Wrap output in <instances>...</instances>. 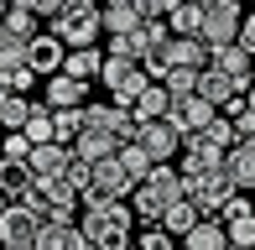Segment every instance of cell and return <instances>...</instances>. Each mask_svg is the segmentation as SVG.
<instances>
[{
  "label": "cell",
  "instance_id": "6da1fadb",
  "mask_svg": "<svg viewBox=\"0 0 255 250\" xmlns=\"http://www.w3.org/2000/svg\"><path fill=\"white\" fill-rule=\"evenodd\" d=\"M89 250H135L130 235H135V209L130 203H99V209H84L78 219Z\"/></svg>",
  "mask_w": 255,
  "mask_h": 250
},
{
  "label": "cell",
  "instance_id": "7a4b0ae2",
  "mask_svg": "<svg viewBox=\"0 0 255 250\" xmlns=\"http://www.w3.org/2000/svg\"><path fill=\"white\" fill-rule=\"evenodd\" d=\"M182 198H188V183H182V172H177V167H156V172L146 177L141 188H135L130 209H135V219H141L146 230H161L167 209H172V203H182Z\"/></svg>",
  "mask_w": 255,
  "mask_h": 250
},
{
  "label": "cell",
  "instance_id": "3957f363",
  "mask_svg": "<svg viewBox=\"0 0 255 250\" xmlns=\"http://www.w3.org/2000/svg\"><path fill=\"white\" fill-rule=\"evenodd\" d=\"M99 31H104V5H94V0H63V10L52 21V37L68 52L99 47Z\"/></svg>",
  "mask_w": 255,
  "mask_h": 250
},
{
  "label": "cell",
  "instance_id": "277c9868",
  "mask_svg": "<svg viewBox=\"0 0 255 250\" xmlns=\"http://www.w3.org/2000/svg\"><path fill=\"white\" fill-rule=\"evenodd\" d=\"M99 84L110 89V105L135 110V105H141V94L151 89V78H146L141 63H130V58H110V63H104V73H99Z\"/></svg>",
  "mask_w": 255,
  "mask_h": 250
},
{
  "label": "cell",
  "instance_id": "5b68a950",
  "mask_svg": "<svg viewBox=\"0 0 255 250\" xmlns=\"http://www.w3.org/2000/svg\"><path fill=\"white\" fill-rule=\"evenodd\" d=\"M240 26H245V10L235 0H203V42L208 47H235Z\"/></svg>",
  "mask_w": 255,
  "mask_h": 250
},
{
  "label": "cell",
  "instance_id": "8992f818",
  "mask_svg": "<svg viewBox=\"0 0 255 250\" xmlns=\"http://www.w3.org/2000/svg\"><path fill=\"white\" fill-rule=\"evenodd\" d=\"M42 245V219L31 209H10L0 219V250H37Z\"/></svg>",
  "mask_w": 255,
  "mask_h": 250
},
{
  "label": "cell",
  "instance_id": "52a82bcc",
  "mask_svg": "<svg viewBox=\"0 0 255 250\" xmlns=\"http://www.w3.org/2000/svg\"><path fill=\"white\" fill-rule=\"evenodd\" d=\"M188 198L198 203V214H203V219H224V209L240 198V188L229 183V172H214V177H203V183L193 188Z\"/></svg>",
  "mask_w": 255,
  "mask_h": 250
},
{
  "label": "cell",
  "instance_id": "ba28073f",
  "mask_svg": "<svg viewBox=\"0 0 255 250\" xmlns=\"http://www.w3.org/2000/svg\"><path fill=\"white\" fill-rule=\"evenodd\" d=\"M84 125H99V130H110L120 146H130L135 135H141L135 115H130V110H120V105H89V110H84Z\"/></svg>",
  "mask_w": 255,
  "mask_h": 250
},
{
  "label": "cell",
  "instance_id": "9c48e42d",
  "mask_svg": "<svg viewBox=\"0 0 255 250\" xmlns=\"http://www.w3.org/2000/svg\"><path fill=\"white\" fill-rule=\"evenodd\" d=\"M135 141H141V151L151 156L156 167H167L172 156L182 151V135H177V125H172V120H156V125H141V135H135Z\"/></svg>",
  "mask_w": 255,
  "mask_h": 250
},
{
  "label": "cell",
  "instance_id": "30bf717a",
  "mask_svg": "<svg viewBox=\"0 0 255 250\" xmlns=\"http://www.w3.org/2000/svg\"><path fill=\"white\" fill-rule=\"evenodd\" d=\"M172 125H177V135L182 141H193V135H203L208 125L219 120V110L208 105V99H182V105H172V115H167Z\"/></svg>",
  "mask_w": 255,
  "mask_h": 250
},
{
  "label": "cell",
  "instance_id": "8fae6325",
  "mask_svg": "<svg viewBox=\"0 0 255 250\" xmlns=\"http://www.w3.org/2000/svg\"><path fill=\"white\" fill-rule=\"evenodd\" d=\"M26 58H31V73H37V78H57L68 68V47L52 37V31H42V37H31Z\"/></svg>",
  "mask_w": 255,
  "mask_h": 250
},
{
  "label": "cell",
  "instance_id": "7c38bea8",
  "mask_svg": "<svg viewBox=\"0 0 255 250\" xmlns=\"http://www.w3.org/2000/svg\"><path fill=\"white\" fill-rule=\"evenodd\" d=\"M68 167H73V146H37L26 162V172L37 177V183H63Z\"/></svg>",
  "mask_w": 255,
  "mask_h": 250
},
{
  "label": "cell",
  "instance_id": "4fadbf2b",
  "mask_svg": "<svg viewBox=\"0 0 255 250\" xmlns=\"http://www.w3.org/2000/svg\"><path fill=\"white\" fill-rule=\"evenodd\" d=\"M42 105H52V110H89V84H78V78L57 73V78H47Z\"/></svg>",
  "mask_w": 255,
  "mask_h": 250
},
{
  "label": "cell",
  "instance_id": "5bb4252c",
  "mask_svg": "<svg viewBox=\"0 0 255 250\" xmlns=\"http://www.w3.org/2000/svg\"><path fill=\"white\" fill-rule=\"evenodd\" d=\"M146 21H141V5L135 0H115L104 5V37H135Z\"/></svg>",
  "mask_w": 255,
  "mask_h": 250
},
{
  "label": "cell",
  "instance_id": "9a60e30c",
  "mask_svg": "<svg viewBox=\"0 0 255 250\" xmlns=\"http://www.w3.org/2000/svg\"><path fill=\"white\" fill-rule=\"evenodd\" d=\"M224 172H229V183H235L240 193H255V141H240L235 146V151H229L224 156Z\"/></svg>",
  "mask_w": 255,
  "mask_h": 250
},
{
  "label": "cell",
  "instance_id": "2e32d148",
  "mask_svg": "<svg viewBox=\"0 0 255 250\" xmlns=\"http://www.w3.org/2000/svg\"><path fill=\"white\" fill-rule=\"evenodd\" d=\"M104 63H110V52L84 47V52H68V68H63V73H68V78H78V84H94V78L104 73Z\"/></svg>",
  "mask_w": 255,
  "mask_h": 250
},
{
  "label": "cell",
  "instance_id": "e0dca14e",
  "mask_svg": "<svg viewBox=\"0 0 255 250\" xmlns=\"http://www.w3.org/2000/svg\"><path fill=\"white\" fill-rule=\"evenodd\" d=\"M130 115H135V125H156V120H167V115H172V94H167L161 84H151V89L141 94V105L130 110Z\"/></svg>",
  "mask_w": 255,
  "mask_h": 250
},
{
  "label": "cell",
  "instance_id": "ac0fdd59",
  "mask_svg": "<svg viewBox=\"0 0 255 250\" xmlns=\"http://www.w3.org/2000/svg\"><path fill=\"white\" fill-rule=\"evenodd\" d=\"M31 105H37V99L16 94V89H0V125H5V130H26V120H31Z\"/></svg>",
  "mask_w": 255,
  "mask_h": 250
},
{
  "label": "cell",
  "instance_id": "d6986e66",
  "mask_svg": "<svg viewBox=\"0 0 255 250\" xmlns=\"http://www.w3.org/2000/svg\"><path fill=\"white\" fill-rule=\"evenodd\" d=\"M5 37H16V42H31V37H42V26H37V10H31L26 0H16V5L5 10Z\"/></svg>",
  "mask_w": 255,
  "mask_h": 250
},
{
  "label": "cell",
  "instance_id": "ffe728a7",
  "mask_svg": "<svg viewBox=\"0 0 255 250\" xmlns=\"http://www.w3.org/2000/svg\"><path fill=\"white\" fill-rule=\"evenodd\" d=\"M37 250H89V240H84V230H78V224H47Z\"/></svg>",
  "mask_w": 255,
  "mask_h": 250
},
{
  "label": "cell",
  "instance_id": "44dd1931",
  "mask_svg": "<svg viewBox=\"0 0 255 250\" xmlns=\"http://www.w3.org/2000/svg\"><path fill=\"white\" fill-rule=\"evenodd\" d=\"M182 250H229V235H224V224H219V219H203L198 230L182 240Z\"/></svg>",
  "mask_w": 255,
  "mask_h": 250
},
{
  "label": "cell",
  "instance_id": "7402d4cb",
  "mask_svg": "<svg viewBox=\"0 0 255 250\" xmlns=\"http://www.w3.org/2000/svg\"><path fill=\"white\" fill-rule=\"evenodd\" d=\"M31 188H37V177H31L26 167H5V172H0V193H5L10 203H26Z\"/></svg>",
  "mask_w": 255,
  "mask_h": 250
},
{
  "label": "cell",
  "instance_id": "603a6c76",
  "mask_svg": "<svg viewBox=\"0 0 255 250\" xmlns=\"http://www.w3.org/2000/svg\"><path fill=\"white\" fill-rule=\"evenodd\" d=\"M31 151H37V146H31L21 130H5V141H0V162H5V167H26Z\"/></svg>",
  "mask_w": 255,
  "mask_h": 250
},
{
  "label": "cell",
  "instance_id": "cb8c5ba5",
  "mask_svg": "<svg viewBox=\"0 0 255 250\" xmlns=\"http://www.w3.org/2000/svg\"><path fill=\"white\" fill-rule=\"evenodd\" d=\"M120 167H125V172H130V177H135V188H141L146 177L156 172V162H151V156L141 151V141H130V146H125V151H120Z\"/></svg>",
  "mask_w": 255,
  "mask_h": 250
},
{
  "label": "cell",
  "instance_id": "d4e9b609",
  "mask_svg": "<svg viewBox=\"0 0 255 250\" xmlns=\"http://www.w3.org/2000/svg\"><path fill=\"white\" fill-rule=\"evenodd\" d=\"M224 235H229V245H255V214H245V219H235V224H224Z\"/></svg>",
  "mask_w": 255,
  "mask_h": 250
},
{
  "label": "cell",
  "instance_id": "484cf974",
  "mask_svg": "<svg viewBox=\"0 0 255 250\" xmlns=\"http://www.w3.org/2000/svg\"><path fill=\"white\" fill-rule=\"evenodd\" d=\"M135 250H177V240H172L167 230H141V245Z\"/></svg>",
  "mask_w": 255,
  "mask_h": 250
},
{
  "label": "cell",
  "instance_id": "4316f807",
  "mask_svg": "<svg viewBox=\"0 0 255 250\" xmlns=\"http://www.w3.org/2000/svg\"><path fill=\"white\" fill-rule=\"evenodd\" d=\"M245 214H255V203L245 198V193H240V198H235V203L224 209V219H219V224H235V219H245Z\"/></svg>",
  "mask_w": 255,
  "mask_h": 250
},
{
  "label": "cell",
  "instance_id": "83f0119b",
  "mask_svg": "<svg viewBox=\"0 0 255 250\" xmlns=\"http://www.w3.org/2000/svg\"><path fill=\"white\" fill-rule=\"evenodd\" d=\"M240 47L255 58V10H245V26H240Z\"/></svg>",
  "mask_w": 255,
  "mask_h": 250
},
{
  "label": "cell",
  "instance_id": "f1b7e54d",
  "mask_svg": "<svg viewBox=\"0 0 255 250\" xmlns=\"http://www.w3.org/2000/svg\"><path fill=\"white\" fill-rule=\"evenodd\" d=\"M10 209H16V203H10V198H5V193H0V219H5V214H10Z\"/></svg>",
  "mask_w": 255,
  "mask_h": 250
},
{
  "label": "cell",
  "instance_id": "f546056e",
  "mask_svg": "<svg viewBox=\"0 0 255 250\" xmlns=\"http://www.w3.org/2000/svg\"><path fill=\"white\" fill-rule=\"evenodd\" d=\"M245 105H250V110H255V84H250V94H245Z\"/></svg>",
  "mask_w": 255,
  "mask_h": 250
},
{
  "label": "cell",
  "instance_id": "4dcf8cb0",
  "mask_svg": "<svg viewBox=\"0 0 255 250\" xmlns=\"http://www.w3.org/2000/svg\"><path fill=\"white\" fill-rule=\"evenodd\" d=\"M0 42H5V16H0Z\"/></svg>",
  "mask_w": 255,
  "mask_h": 250
},
{
  "label": "cell",
  "instance_id": "1f68e13d",
  "mask_svg": "<svg viewBox=\"0 0 255 250\" xmlns=\"http://www.w3.org/2000/svg\"><path fill=\"white\" fill-rule=\"evenodd\" d=\"M229 250H255V245H229Z\"/></svg>",
  "mask_w": 255,
  "mask_h": 250
},
{
  "label": "cell",
  "instance_id": "d6a6232c",
  "mask_svg": "<svg viewBox=\"0 0 255 250\" xmlns=\"http://www.w3.org/2000/svg\"><path fill=\"white\" fill-rule=\"evenodd\" d=\"M0 172H5V162H0Z\"/></svg>",
  "mask_w": 255,
  "mask_h": 250
}]
</instances>
